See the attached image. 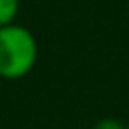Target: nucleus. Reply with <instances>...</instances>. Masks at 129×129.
<instances>
[{
  "mask_svg": "<svg viewBox=\"0 0 129 129\" xmlns=\"http://www.w3.org/2000/svg\"><path fill=\"white\" fill-rule=\"evenodd\" d=\"M38 60V42L22 24L0 28V79H24Z\"/></svg>",
  "mask_w": 129,
  "mask_h": 129,
  "instance_id": "nucleus-1",
  "label": "nucleus"
},
{
  "mask_svg": "<svg viewBox=\"0 0 129 129\" xmlns=\"http://www.w3.org/2000/svg\"><path fill=\"white\" fill-rule=\"evenodd\" d=\"M18 8H20V0H0V28L14 24L18 16Z\"/></svg>",
  "mask_w": 129,
  "mask_h": 129,
  "instance_id": "nucleus-2",
  "label": "nucleus"
},
{
  "mask_svg": "<svg viewBox=\"0 0 129 129\" xmlns=\"http://www.w3.org/2000/svg\"><path fill=\"white\" fill-rule=\"evenodd\" d=\"M93 129H127V125H123L121 121H117V119H101V121H97L95 125H93Z\"/></svg>",
  "mask_w": 129,
  "mask_h": 129,
  "instance_id": "nucleus-3",
  "label": "nucleus"
},
{
  "mask_svg": "<svg viewBox=\"0 0 129 129\" xmlns=\"http://www.w3.org/2000/svg\"><path fill=\"white\" fill-rule=\"evenodd\" d=\"M127 129H129V123H127Z\"/></svg>",
  "mask_w": 129,
  "mask_h": 129,
  "instance_id": "nucleus-4",
  "label": "nucleus"
}]
</instances>
